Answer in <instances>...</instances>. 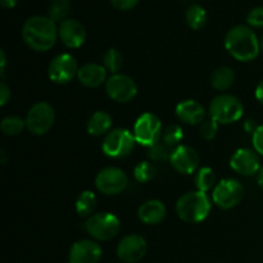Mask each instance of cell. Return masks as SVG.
<instances>
[{"label":"cell","mask_w":263,"mask_h":263,"mask_svg":"<svg viewBox=\"0 0 263 263\" xmlns=\"http://www.w3.org/2000/svg\"><path fill=\"white\" fill-rule=\"evenodd\" d=\"M22 39L35 51H48L58 39V26L51 18L44 15L30 17L22 27Z\"/></svg>","instance_id":"6da1fadb"},{"label":"cell","mask_w":263,"mask_h":263,"mask_svg":"<svg viewBox=\"0 0 263 263\" xmlns=\"http://www.w3.org/2000/svg\"><path fill=\"white\" fill-rule=\"evenodd\" d=\"M225 49L239 62H252L261 51V43L249 26L236 25L225 36Z\"/></svg>","instance_id":"7a4b0ae2"},{"label":"cell","mask_w":263,"mask_h":263,"mask_svg":"<svg viewBox=\"0 0 263 263\" xmlns=\"http://www.w3.org/2000/svg\"><path fill=\"white\" fill-rule=\"evenodd\" d=\"M212 204L205 193L189 192L182 194L176 202V213L186 223L203 222L210 216Z\"/></svg>","instance_id":"3957f363"},{"label":"cell","mask_w":263,"mask_h":263,"mask_svg":"<svg viewBox=\"0 0 263 263\" xmlns=\"http://www.w3.org/2000/svg\"><path fill=\"white\" fill-rule=\"evenodd\" d=\"M210 117L218 125H230L240 120L244 115V105L239 98L231 94L217 95L210 103Z\"/></svg>","instance_id":"277c9868"},{"label":"cell","mask_w":263,"mask_h":263,"mask_svg":"<svg viewBox=\"0 0 263 263\" xmlns=\"http://www.w3.org/2000/svg\"><path fill=\"white\" fill-rule=\"evenodd\" d=\"M135 136L126 128H113L105 135L102 151L109 158L122 159L131 154L135 148Z\"/></svg>","instance_id":"5b68a950"},{"label":"cell","mask_w":263,"mask_h":263,"mask_svg":"<svg viewBox=\"0 0 263 263\" xmlns=\"http://www.w3.org/2000/svg\"><path fill=\"white\" fill-rule=\"evenodd\" d=\"M121 228L120 220L110 212L94 213L85 222V230L95 240H112L118 234Z\"/></svg>","instance_id":"8992f818"},{"label":"cell","mask_w":263,"mask_h":263,"mask_svg":"<svg viewBox=\"0 0 263 263\" xmlns=\"http://www.w3.org/2000/svg\"><path fill=\"white\" fill-rule=\"evenodd\" d=\"M163 127L162 122L153 113H144L136 120L134 126V136L136 143L151 148L162 140Z\"/></svg>","instance_id":"52a82bcc"},{"label":"cell","mask_w":263,"mask_h":263,"mask_svg":"<svg viewBox=\"0 0 263 263\" xmlns=\"http://www.w3.org/2000/svg\"><path fill=\"white\" fill-rule=\"evenodd\" d=\"M246 190L240 181L235 179H223L218 181L212 192V200L222 210H231L240 204Z\"/></svg>","instance_id":"ba28073f"},{"label":"cell","mask_w":263,"mask_h":263,"mask_svg":"<svg viewBox=\"0 0 263 263\" xmlns=\"http://www.w3.org/2000/svg\"><path fill=\"white\" fill-rule=\"evenodd\" d=\"M55 112L54 108L46 102H37L30 108L26 116V127L33 135H44L54 125Z\"/></svg>","instance_id":"9c48e42d"},{"label":"cell","mask_w":263,"mask_h":263,"mask_svg":"<svg viewBox=\"0 0 263 263\" xmlns=\"http://www.w3.org/2000/svg\"><path fill=\"white\" fill-rule=\"evenodd\" d=\"M128 177L125 171L118 167H105L98 172L95 186L102 194L117 195L127 187Z\"/></svg>","instance_id":"30bf717a"},{"label":"cell","mask_w":263,"mask_h":263,"mask_svg":"<svg viewBox=\"0 0 263 263\" xmlns=\"http://www.w3.org/2000/svg\"><path fill=\"white\" fill-rule=\"evenodd\" d=\"M105 91L113 102L128 103L138 94V85L127 74L116 73L105 82Z\"/></svg>","instance_id":"8fae6325"},{"label":"cell","mask_w":263,"mask_h":263,"mask_svg":"<svg viewBox=\"0 0 263 263\" xmlns=\"http://www.w3.org/2000/svg\"><path fill=\"white\" fill-rule=\"evenodd\" d=\"M77 72H79V66L76 58L67 53L57 55L48 67L49 79L58 85L68 84L74 77H77Z\"/></svg>","instance_id":"7c38bea8"},{"label":"cell","mask_w":263,"mask_h":263,"mask_svg":"<svg viewBox=\"0 0 263 263\" xmlns=\"http://www.w3.org/2000/svg\"><path fill=\"white\" fill-rule=\"evenodd\" d=\"M148 251L146 240L139 234H130L121 239L117 246V257L125 263H138Z\"/></svg>","instance_id":"4fadbf2b"},{"label":"cell","mask_w":263,"mask_h":263,"mask_svg":"<svg viewBox=\"0 0 263 263\" xmlns=\"http://www.w3.org/2000/svg\"><path fill=\"white\" fill-rule=\"evenodd\" d=\"M230 167L241 176H253L261 170V158L254 149L240 148L231 156Z\"/></svg>","instance_id":"5bb4252c"},{"label":"cell","mask_w":263,"mask_h":263,"mask_svg":"<svg viewBox=\"0 0 263 263\" xmlns=\"http://www.w3.org/2000/svg\"><path fill=\"white\" fill-rule=\"evenodd\" d=\"M102 256L103 251L97 241L82 239L72 244L68 261L71 263H98Z\"/></svg>","instance_id":"9a60e30c"},{"label":"cell","mask_w":263,"mask_h":263,"mask_svg":"<svg viewBox=\"0 0 263 263\" xmlns=\"http://www.w3.org/2000/svg\"><path fill=\"white\" fill-rule=\"evenodd\" d=\"M58 37L69 49H77L86 40V30L84 25L73 18H67L59 23Z\"/></svg>","instance_id":"2e32d148"},{"label":"cell","mask_w":263,"mask_h":263,"mask_svg":"<svg viewBox=\"0 0 263 263\" xmlns=\"http://www.w3.org/2000/svg\"><path fill=\"white\" fill-rule=\"evenodd\" d=\"M172 167L176 170L179 174L190 175L194 174L199 167V156L197 151L192 146L179 145L174 149L172 156L170 158Z\"/></svg>","instance_id":"e0dca14e"},{"label":"cell","mask_w":263,"mask_h":263,"mask_svg":"<svg viewBox=\"0 0 263 263\" xmlns=\"http://www.w3.org/2000/svg\"><path fill=\"white\" fill-rule=\"evenodd\" d=\"M176 116L181 122L186 125H200L205 118V109L199 102L193 99L182 100L176 107Z\"/></svg>","instance_id":"ac0fdd59"},{"label":"cell","mask_w":263,"mask_h":263,"mask_svg":"<svg viewBox=\"0 0 263 263\" xmlns=\"http://www.w3.org/2000/svg\"><path fill=\"white\" fill-rule=\"evenodd\" d=\"M107 69L103 64L86 63L80 67L77 72V80L85 87H99L104 82H107Z\"/></svg>","instance_id":"d6986e66"},{"label":"cell","mask_w":263,"mask_h":263,"mask_svg":"<svg viewBox=\"0 0 263 263\" xmlns=\"http://www.w3.org/2000/svg\"><path fill=\"white\" fill-rule=\"evenodd\" d=\"M167 210L163 203L158 199L144 202L138 210V217L145 225H158L166 217Z\"/></svg>","instance_id":"ffe728a7"},{"label":"cell","mask_w":263,"mask_h":263,"mask_svg":"<svg viewBox=\"0 0 263 263\" xmlns=\"http://www.w3.org/2000/svg\"><path fill=\"white\" fill-rule=\"evenodd\" d=\"M112 116L104 110H98L94 115L90 116L86 128L87 133L91 136H103L107 135L112 130Z\"/></svg>","instance_id":"44dd1931"},{"label":"cell","mask_w":263,"mask_h":263,"mask_svg":"<svg viewBox=\"0 0 263 263\" xmlns=\"http://www.w3.org/2000/svg\"><path fill=\"white\" fill-rule=\"evenodd\" d=\"M235 81V73L230 67H218L211 74V85L217 91H226L233 86Z\"/></svg>","instance_id":"7402d4cb"},{"label":"cell","mask_w":263,"mask_h":263,"mask_svg":"<svg viewBox=\"0 0 263 263\" xmlns=\"http://www.w3.org/2000/svg\"><path fill=\"white\" fill-rule=\"evenodd\" d=\"M194 184L197 186L198 192L207 193L210 190L215 189L216 185L218 184L216 172L212 168H210V167H202L195 174Z\"/></svg>","instance_id":"603a6c76"},{"label":"cell","mask_w":263,"mask_h":263,"mask_svg":"<svg viewBox=\"0 0 263 263\" xmlns=\"http://www.w3.org/2000/svg\"><path fill=\"white\" fill-rule=\"evenodd\" d=\"M97 197L90 190L80 193L76 199V212L80 217H87L94 215V211L97 208Z\"/></svg>","instance_id":"cb8c5ba5"},{"label":"cell","mask_w":263,"mask_h":263,"mask_svg":"<svg viewBox=\"0 0 263 263\" xmlns=\"http://www.w3.org/2000/svg\"><path fill=\"white\" fill-rule=\"evenodd\" d=\"M185 21L192 30H200L207 23V12L202 5L193 4L186 9Z\"/></svg>","instance_id":"d4e9b609"},{"label":"cell","mask_w":263,"mask_h":263,"mask_svg":"<svg viewBox=\"0 0 263 263\" xmlns=\"http://www.w3.org/2000/svg\"><path fill=\"white\" fill-rule=\"evenodd\" d=\"M71 12V2L69 0H53L49 4L48 17L54 22H63L67 20Z\"/></svg>","instance_id":"484cf974"},{"label":"cell","mask_w":263,"mask_h":263,"mask_svg":"<svg viewBox=\"0 0 263 263\" xmlns=\"http://www.w3.org/2000/svg\"><path fill=\"white\" fill-rule=\"evenodd\" d=\"M26 127V120L18 117V116H8L3 118L0 123V130L7 136H17L22 133Z\"/></svg>","instance_id":"4316f807"},{"label":"cell","mask_w":263,"mask_h":263,"mask_svg":"<svg viewBox=\"0 0 263 263\" xmlns=\"http://www.w3.org/2000/svg\"><path fill=\"white\" fill-rule=\"evenodd\" d=\"M103 66L110 73H118L123 66L122 54L117 49H109V50H107L104 57H103Z\"/></svg>","instance_id":"83f0119b"},{"label":"cell","mask_w":263,"mask_h":263,"mask_svg":"<svg viewBox=\"0 0 263 263\" xmlns=\"http://www.w3.org/2000/svg\"><path fill=\"white\" fill-rule=\"evenodd\" d=\"M184 138V133L182 128L179 125H170L163 130V135H162V141L170 146V148L175 149L179 146L180 141Z\"/></svg>","instance_id":"f1b7e54d"},{"label":"cell","mask_w":263,"mask_h":263,"mask_svg":"<svg viewBox=\"0 0 263 263\" xmlns=\"http://www.w3.org/2000/svg\"><path fill=\"white\" fill-rule=\"evenodd\" d=\"M156 167L151 162H140L134 168V177H135V180L138 182L145 184V182H149L156 176Z\"/></svg>","instance_id":"f546056e"},{"label":"cell","mask_w":263,"mask_h":263,"mask_svg":"<svg viewBox=\"0 0 263 263\" xmlns=\"http://www.w3.org/2000/svg\"><path fill=\"white\" fill-rule=\"evenodd\" d=\"M172 152H174V149L170 148L167 144H164L161 140L156 145L148 148V157L152 161H164V159L171 158Z\"/></svg>","instance_id":"4dcf8cb0"},{"label":"cell","mask_w":263,"mask_h":263,"mask_svg":"<svg viewBox=\"0 0 263 263\" xmlns=\"http://www.w3.org/2000/svg\"><path fill=\"white\" fill-rule=\"evenodd\" d=\"M218 133V123L213 121L212 118L210 120H204L199 125V135L204 140H212L216 138Z\"/></svg>","instance_id":"1f68e13d"},{"label":"cell","mask_w":263,"mask_h":263,"mask_svg":"<svg viewBox=\"0 0 263 263\" xmlns=\"http://www.w3.org/2000/svg\"><path fill=\"white\" fill-rule=\"evenodd\" d=\"M247 23L251 27H263V7H256L247 15Z\"/></svg>","instance_id":"d6a6232c"},{"label":"cell","mask_w":263,"mask_h":263,"mask_svg":"<svg viewBox=\"0 0 263 263\" xmlns=\"http://www.w3.org/2000/svg\"><path fill=\"white\" fill-rule=\"evenodd\" d=\"M252 143L253 148L259 156H263V125H259L257 130L252 135Z\"/></svg>","instance_id":"836d02e7"},{"label":"cell","mask_w":263,"mask_h":263,"mask_svg":"<svg viewBox=\"0 0 263 263\" xmlns=\"http://www.w3.org/2000/svg\"><path fill=\"white\" fill-rule=\"evenodd\" d=\"M139 0H110V4L118 10H130L138 5Z\"/></svg>","instance_id":"e575fe53"},{"label":"cell","mask_w":263,"mask_h":263,"mask_svg":"<svg viewBox=\"0 0 263 263\" xmlns=\"http://www.w3.org/2000/svg\"><path fill=\"white\" fill-rule=\"evenodd\" d=\"M0 98H2V102H0L2 107H4L10 99V89L4 81H2V84H0Z\"/></svg>","instance_id":"d590c367"},{"label":"cell","mask_w":263,"mask_h":263,"mask_svg":"<svg viewBox=\"0 0 263 263\" xmlns=\"http://www.w3.org/2000/svg\"><path fill=\"white\" fill-rule=\"evenodd\" d=\"M256 98L261 104H263V80L256 87Z\"/></svg>","instance_id":"8d00e7d4"},{"label":"cell","mask_w":263,"mask_h":263,"mask_svg":"<svg viewBox=\"0 0 263 263\" xmlns=\"http://www.w3.org/2000/svg\"><path fill=\"white\" fill-rule=\"evenodd\" d=\"M244 127H246V130L248 131V133H251L252 135H253V133L257 130V127H258V126H257L256 123H254V121L249 120V121H247L246 125H244Z\"/></svg>","instance_id":"74e56055"},{"label":"cell","mask_w":263,"mask_h":263,"mask_svg":"<svg viewBox=\"0 0 263 263\" xmlns=\"http://www.w3.org/2000/svg\"><path fill=\"white\" fill-rule=\"evenodd\" d=\"M18 3V0H2V5L7 9H12L15 7V4Z\"/></svg>","instance_id":"f35d334b"},{"label":"cell","mask_w":263,"mask_h":263,"mask_svg":"<svg viewBox=\"0 0 263 263\" xmlns=\"http://www.w3.org/2000/svg\"><path fill=\"white\" fill-rule=\"evenodd\" d=\"M0 55H2V67H0V69H2V76H4V72H5V64H7V58H5V53L4 50L0 51Z\"/></svg>","instance_id":"ab89813d"},{"label":"cell","mask_w":263,"mask_h":263,"mask_svg":"<svg viewBox=\"0 0 263 263\" xmlns=\"http://www.w3.org/2000/svg\"><path fill=\"white\" fill-rule=\"evenodd\" d=\"M257 180H258V185L263 189V166L261 167V170H259L258 179H257Z\"/></svg>","instance_id":"60d3db41"},{"label":"cell","mask_w":263,"mask_h":263,"mask_svg":"<svg viewBox=\"0 0 263 263\" xmlns=\"http://www.w3.org/2000/svg\"><path fill=\"white\" fill-rule=\"evenodd\" d=\"M259 43H261V51L263 53V35H262L261 40H259Z\"/></svg>","instance_id":"b9f144b4"},{"label":"cell","mask_w":263,"mask_h":263,"mask_svg":"<svg viewBox=\"0 0 263 263\" xmlns=\"http://www.w3.org/2000/svg\"><path fill=\"white\" fill-rule=\"evenodd\" d=\"M67 263H71V262H69V261H68V262H67Z\"/></svg>","instance_id":"7bdbcfd3"}]
</instances>
